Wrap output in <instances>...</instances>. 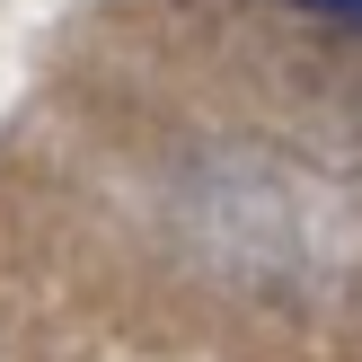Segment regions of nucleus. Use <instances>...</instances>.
I'll return each instance as SVG.
<instances>
[{
	"label": "nucleus",
	"mask_w": 362,
	"mask_h": 362,
	"mask_svg": "<svg viewBox=\"0 0 362 362\" xmlns=\"http://www.w3.org/2000/svg\"><path fill=\"white\" fill-rule=\"evenodd\" d=\"M310 9H327V18H362V0H310Z\"/></svg>",
	"instance_id": "nucleus-1"
}]
</instances>
